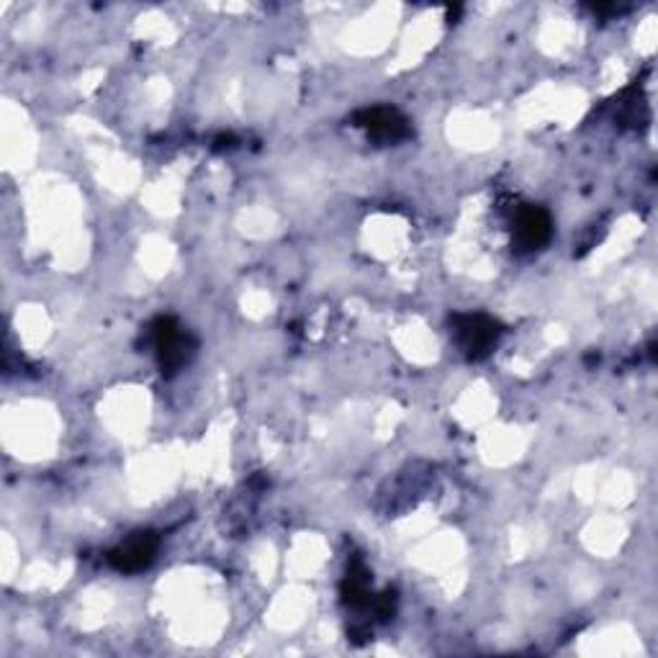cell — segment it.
Instances as JSON below:
<instances>
[{
  "mask_svg": "<svg viewBox=\"0 0 658 658\" xmlns=\"http://www.w3.org/2000/svg\"><path fill=\"white\" fill-rule=\"evenodd\" d=\"M149 340H153L160 374L168 378L175 376L196 353V342L191 340L188 332H183V327L173 317H157L149 325Z\"/></svg>",
  "mask_w": 658,
  "mask_h": 658,
  "instance_id": "6da1fadb",
  "label": "cell"
},
{
  "mask_svg": "<svg viewBox=\"0 0 658 658\" xmlns=\"http://www.w3.org/2000/svg\"><path fill=\"white\" fill-rule=\"evenodd\" d=\"M355 126L366 129L368 137L376 142H402L412 134L410 121L389 106H374L355 113Z\"/></svg>",
  "mask_w": 658,
  "mask_h": 658,
  "instance_id": "277c9868",
  "label": "cell"
},
{
  "mask_svg": "<svg viewBox=\"0 0 658 658\" xmlns=\"http://www.w3.org/2000/svg\"><path fill=\"white\" fill-rule=\"evenodd\" d=\"M232 142H234V137H232V134H227V137H219V139H217V147H219V149H224V147H232Z\"/></svg>",
  "mask_w": 658,
  "mask_h": 658,
  "instance_id": "ba28073f",
  "label": "cell"
},
{
  "mask_svg": "<svg viewBox=\"0 0 658 658\" xmlns=\"http://www.w3.org/2000/svg\"><path fill=\"white\" fill-rule=\"evenodd\" d=\"M370 607H374V612L381 620L393 618V612H397V592H383V595L374 597V602H370Z\"/></svg>",
  "mask_w": 658,
  "mask_h": 658,
  "instance_id": "52a82bcc",
  "label": "cell"
},
{
  "mask_svg": "<svg viewBox=\"0 0 658 658\" xmlns=\"http://www.w3.org/2000/svg\"><path fill=\"white\" fill-rule=\"evenodd\" d=\"M340 592L342 602L353 607V610H366V607L374 602V599H370V574L361 558H355V561L350 563L345 582L340 584Z\"/></svg>",
  "mask_w": 658,
  "mask_h": 658,
  "instance_id": "8992f818",
  "label": "cell"
},
{
  "mask_svg": "<svg viewBox=\"0 0 658 658\" xmlns=\"http://www.w3.org/2000/svg\"><path fill=\"white\" fill-rule=\"evenodd\" d=\"M550 234H553V219L543 206H520L514 214V240H517L520 249H525V253L540 249L548 245Z\"/></svg>",
  "mask_w": 658,
  "mask_h": 658,
  "instance_id": "5b68a950",
  "label": "cell"
},
{
  "mask_svg": "<svg viewBox=\"0 0 658 658\" xmlns=\"http://www.w3.org/2000/svg\"><path fill=\"white\" fill-rule=\"evenodd\" d=\"M453 325V338L461 348V353L468 361H484L491 355V350L502 340L504 327L489 314H455L450 319Z\"/></svg>",
  "mask_w": 658,
  "mask_h": 658,
  "instance_id": "7a4b0ae2",
  "label": "cell"
},
{
  "mask_svg": "<svg viewBox=\"0 0 658 658\" xmlns=\"http://www.w3.org/2000/svg\"><path fill=\"white\" fill-rule=\"evenodd\" d=\"M461 16V5H455V9H448V21H455Z\"/></svg>",
  "mask_w": 658,
  "mask_h": 658,
  "instance_id": "9c48e42d",
  "label": "cell"
},
{
  "mask_svg": "<svg viewBox=\"0 0 658 658\" xmlns=\"http://www.w3.org/2000/svg\"><path fill=\"white\" fill-rule=\"evenodd\" d=\"M157 550H160V535L153 531H142L113 548L109 553V563L119 574H139V571L153 566Z\"/></svg>",
  "mask_w": 658,
  "mask_h": 658,
  "instance_id": "3957f363",
  "label": "cell"
}]
</instances>
